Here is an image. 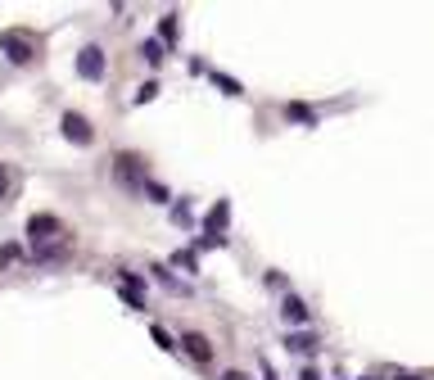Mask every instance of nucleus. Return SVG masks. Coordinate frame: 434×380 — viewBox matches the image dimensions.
Instances as JSON below:
<instances>
[{
    "label": "nucleus",
    "instance_id": "nucleus-1",
    "mask_svg": "<svg viewBox=\"0 0 434 380\" xmlns=\"http://www.w3.org/2000/svg\"><path fill=\"white\" fill-rule=\"evenodd\" d=\"M0 45H5V54H10L14 64H27V59L36 54L32 36H23V32H5V36H0Z\"/></svg>",
    "mask_w": 434,
    "mask_h": 380
},
{
    "label": "nucleus",
    "instance_id": "nucleus-2",
    "mask_svg": "<svg viewBox=\"0 0 434 380\" xmlns=\"http://www.w3.org/2000/svg\"><path fill=\"white\" fill-rule=\"evenodd\" d=\"M77 73L100 82V77H104V50H100V45H87V50L77 54Z\"/></svg>",
    "mask_w": 434,
    "mask_h": 380
},
{
    "label": "nucleus",
    "instance_id": "nucleus-3",
    "mask_svg": "<svg viewBox=\"0 0 434 380\" xmlns=\"http://www.w3.org/2000/svg\"><path fill=\"white\" fill-rule=\"evenodd\" d=\"M64 136L73 145H91L95 141V131H91V122L82 118V113H64Z\"/></svg>",
    "mask_w": 434,
    "mask_h": 380
},
{
    "label": "nucleus",
    "instance_id": "nucleus-4",
    "mask_svg": "<svg viewBox=\"0 0 434 380\" xmlns=\"http://www.w3.org/2000/svg\"><path fill=\"white\" fill-rule=\"evenodd\" d=\"M27 236H32V240H41V245H45L50 236H59V217H50V213H36L32 222H27Z\"/></svg>",
    "mask_w": 434,
    "mask_h": 380
},
{
    "label": "nucleus",
    "instance_id": "nucleus-5",
    "mask_svg": "<svg viewBox=\"0 0 434 380\" xmlns=\"http://www.w3.org/2000/svg\"><path fill=\"white\" fill-rule=\"evenodd\" d=\"M181 344H185V353H190L195 362H208V358H213V344H208L204 335H195V331H190V335H181Z\"/></svg>",
    "mask_w": 434,
    "mask_h": 380
},
{
    "label": "nucleus",
    "instance_id": "nucleus-6",
    "mask_svg": "<svg viewBox=\"0 0 434 380\" xmlns=\"http://www.w3.org/2000/svg\"><path fill=\"white\" fill-rule=\"evenodd\" d=\"M281 313H285V322H308V304L299 299V294H285Z\"/></svg>",
    "mask_w": 434,
    "mask_h": 380
},
{
    "label": "nucleus",
    "instance_id": "nucleus-7",
    "mask_svg": "<svg viewBox=\"0 0 434 380\" xmlns=\"http://www.w3.org/2000/svg\"><path fill=\"white\" fill-rule=\"evenodd\" d=\"M285 348H294V353H312L317 339L312 335H290V339H285Z\"/></svg>",
    "mask_w": 434,
    "mask_h": 380
},
{
    "label": "nucleus",
    "instance_id": "nucleus-8",
    "mask_svg": "<svg viewBox=\"0 0 434 380\" xmlns=\"http://www.w3.org/2000/svg\"><path fill=\"white\" fill-rule=\"evenodd\" d=\"M290 118H294V122H308V127H312V122H317V113H312L308 104H290Z\"/></svg>",
    "mask_w": 434,
    "mask_h": 380
},
{
    "label": "nucleus",
    "instance_id": "nucleus-9",
    "mask_svg": "<svg viewBox=\"0 0 434 380\" xmlns=\"http://www.w3.org/2000/svg\"><path fill=\"white\" fill-rule=\"evenodd\" d=\"M141 54L150 59V64H159V59H163V41H145V45H141Z\"/></svg>",
    "mask_w": 434,
    "mask_h": 380
},
{
    "label": "nucleus",
    "instance_id": "nucleus-10",
    "mask_svg": "<svg viewBox=\"0 0 434 380\" xmlns=\"http://www.w3.org/2000/svg\"><path fill=\"white\" fill-rule=\"evenodd\" d=\"M213 82H217V87H222V91H227V96H240V82H231V77L213 73Z\"/></svg>",
    "mask_w": 434,
    "mask_h": 380
},
{
    "label": "nucleus",
    "instance_id": "nucleus-11",
    "mask_svg": "<svg viewBox=\"0 0 434 380\" xmlns=\"http://www.w3.org/2000/svg\"><path fill=\"white\" fill-rule=\"evenodd\" d=\"M159 32H163V41H176V19H172V14L163 19V27H159Z\"/></svg>",
    "mask_w": 434,
    "mask_h": 380
},
{
    "label": "nucleus",
    "instance_id": "nucleus-12",
    "mask_svg": "<svg viewBox=\"0 0 434 380\" xmlns=\"http://www.w3.org/2000/svg\"><path fill=\"white\" fill-rule=\"evenodd\" d=\"M154 339H159L163 348H176V344H172V335H168V331H163V326H154Z\"/></svg>",
    "mask_w": 434,
    "mask_h": 380
},
{
    "label": "nucleus",
    "instance_id": "nucleus-13",
    "mask_svg": "<svg viewBox=\"0 0 434 380\" xmlns=\"http://www.w3.org/2000/svg\"><path fill=\"white\" fill-rule=\"evenodd\" d=\"M10 195V172H5V168H0V199Z\"/></svg>",
    "mask_w": 434,
    "mask_h": 380
},
{
    "label": "nucleus",
    "instance_id": "nucleus-14",
    "mask_svg": "<svg viewBox=\"0 0 434 380\" xmlns=\"http://www.w3.org/2000/svg\"><path fill=\"white\" fill-rule=\"evenodd\" d=\"M393 380H425V376H416V371H398Z\"/></svg>",
    "mask_w": 434,
    "mask_h": 380
},
{
    "label": "nucleus",
    "instance_id": "nucleus-15",
    "mask_svg": "<svg viewBox=\"0 0 434 380\" xmlns=\"http://www.w3.org/2000/svg\"><path fill=\"white\" fill-rule=\"evenodd\" d=\"M222 380H249V376H240V371H227V376H222Z\"/></svg>",
    "mask_w": 434,
    "mask_h": 380
},
{
    "label": "nucleus",
    "instance_id": "nucleus-16",
    "mask_svg": "<svg viewBox=\"0 0 434 380\" xmlns=\"http://www.w3.org/2000/svg\"><path fill=\"white\" fill-rule=\"evenodd\" d=\"M304 380H321V376H317V371H312V367H304Z\"/></svg>",
    "mask_w": 434,
    "mask_h": 380
},
{
    "label": "nucleus",
    "instance_id": "nucleus-17",
    "mask_svg": "<svg viewBox=\"0 0 434 380\" xmlns=\"http://www.w3.org/2000/svg\"><path fill=\"white\" fill-rule=\"evenodd\" d=\"M267 380H276V376H271V367H267Z\"/></svg>",
    "mask_w": 434,
    "mask_h": 380
}]
</instances>
